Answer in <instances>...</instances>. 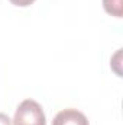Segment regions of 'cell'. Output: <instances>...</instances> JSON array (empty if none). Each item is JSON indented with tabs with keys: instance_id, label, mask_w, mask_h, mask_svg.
I'll return each mask as SVG.
<instances>
[{
	"instance_id": "cell-2",
	"label": "cell",
	"mask_w": 123,
	"mask_h": 125,
	"mask_svg": "<svg viewBox=\"0 0 123 125\" xmlns=\"http://www.w3.org/2000/svg\"><path fill=\"white\" fill-rule=\"evenodd\" d=\"M52 125H90L87 116L77 109H64L58 112Z\"/></svg>"
},
{
	"instance_id": "cell-5",
	"label": "cell",
	"mask_w": 123,
	"mask_h": 125,
	"mask_svg": "<svg viewBox=\"0 0 123 125\" xmlns=\"http://www.w3.org/2000/svg\"><path fill=\"white\" fill-rule=\"evenodd\" d=\"M0 125H12L10 118L6 114H3V112H0Z\"/></svg>"
},
{
	"instance_id": "cell-1",
	"label": "cell",
	"mask_w": 123,
	"mask_h": 125,
	"mask_svg": "<svg viewBox=\"0 0 123 125\" xmlns=\"http://www.w3.org/2000/svg\"><path fill=\"white\" fill-rule=\"evenodd\" d=\"M12 122L13 125H46V118L42 106L36 100L25 99L18 106Z\"/></svg>"
},
{
	"instance_id": "cell-4",
	"label": "cell",
	"mask_w": 123,
	"mask_h": 125,
	"mask_svg": "<svg viewBox=\"0 0 123 125\" xmlns=\"http://www.w3.org/2000/svg\"><path fill=\"white\" fill-rule=\"evenodd\" d=\"M35 0H10L12 4L15 6H19V7H26V6H31Z\"/></svg>"
},
{
	"instance_id": "cell-3",
	"label": "cell",
	"mask_w": 123,
	"mask_h": 125,
	"mask_svg": "<svg viewBox=\"0 0 123 125\" xmlns=\"http://www.w3.org/2000/svg\"><path fill=\"white\" fill-rule=\"evenodd\" d=\"M103 7L109 15H112L114 18H122L123 0H103Z\"/></svg>"
}]
</instances>
